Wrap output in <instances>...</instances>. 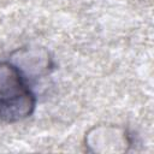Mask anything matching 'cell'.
Returning <instances> with one entry per match:
<instances>
[{
  "instance_id": "6da1fadb",
  "label": "cell",
  "mask_w": 154,
  "mask_h": 154,
  "mask_svg": "<svg viewBox=\"0 0 154 154\" xmlns=\"http://www.w3.org/2000/svg\"><path fill=\"white\" fill-rule=\"evenodd\" d=\"M35 109V96L22 71L11 63H0V120L13 123Z\"/></svg>"
}]
</instances>
